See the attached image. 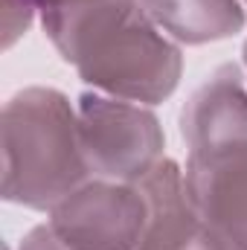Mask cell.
Wrapping results in <instances>:
<instances>
[{
    "instance_id": "cell-10",
    "label": "cell",
    "mask_w": 247,
    "mask_h": 250,
    "mask_svg": "<svg viewBox=\"0 0 247 250\" xmlns=\"http://www.w3.org/2000/svg\"><path fill=\"white\" fill-rule=\"evenodd\" d=\"M18 250H67V248L59 242V236L50 230V224L44 221V224H35V227L21 239Z\"/></svg>"
},
{
    "instance_id": "cell-1",
    "label": "cell",
    "mask_w": 247,
    "mask_h": 250,
    "mask_svg": "<svg viewBox=\"0 0 247 250\" xmlns=\"http://www.w3.org/2000/svg\"><path fill=\"white\" fill-rule=\"evenodd\" d=\"M44 35L90 90L140 102H166L184 76L181 44L140 0H93L41 15Z\"/></svg>"
},
{
    "instance_id": "cell-11",
    "label": "cell",
    "mask_w": 247,
    "mask_h": 250,
    "mask_svg": "<svg viewBox=\"0 0 247 250\" xmlns=\"http://www.w3.org/2000/svg\"><path fill=\"white\" fill-rule=\"evenodd\" d=\"M38 6V18L47 15V12H62V9H76V6H84V3H93V0H32Z\"/></svg>"
},
{
    "instance_id": "cell-2",
    "label": "cell",
    "mask_w": 247,
    "mask_h": 250,
    "mask_svg": "<svg viewBox=\"0 0 247 250\" xmlns=\"http://www.w3.org/2000/svg\"><path fill=\"white\" fill-rule=\"evenodd\" d=\"M3 201L50 212L90 169L79 140L76 102L56 87H23L3 105Z\"/></svg>"
},
{
    "instance_id": "cell-4",
    "label": "cell",
    "mask_w": 247,
    "mask_h": 250,
    "mask_svg": "<svg viewBox=\"0 0 247 250\" xmlns=\"http://www.w3.org/2000/svg\"><path fill=\"white\" fill-rule=\"evenodd\" d=\"M145 212L137 184L90 178L47 212V224L67 250H137Z\"/></svg>"
},
{
    "instance_id": "cell-5",
    "label": "cell",
    "mask_w": 247,
    "mask_h": 250,
    "mask_svg": "<svg viewBox=\"0 0 247 250\" xmlns=\"http://www.w3.org/2000/svg\"><path fill=\"white\" fill-rule=\"evenodd\" d=\"M181 137L189 154L209 157L247 146V73L242 64L215 67L192 90L181 111Z\"/></svg>"
},
{
    "instance_id": "cell-6",
    "label": "cell",
    "mask_w": 247,
    "mask_h": 250,
    "mask_svg": "<svg viewBox=\"0 0 247 250\" xmlns=\"http://www.w3.org/2000/svg\"><path fill=\"white\" fill-rule=\"evenodd\" d=\"M137 187L148 209L137 250H233L189 198L184 166L172 157H163Z\"/></svg>"
},
{
    "instance_id": "cell-12",
    "label": "cell",
    "mask_w": 247,
    "mask_h": 250,
    "mask_svg": "<svg viewBox=\"0 0 247 250\" xmlns=\"http://www.w3.org/2000/svg\"><path fill=\"white\" fill-rule=\"evenodd\" d=\"M242 67H245V73H247V38H245V44H242Z\"/></svg>"
},
{
    "instance_id": "cell-7",
    "label": "cell",
    "mask_w": 247,
    "mask_h": 250,
    "mask_svg": "<svg viewBox=\"0 0 247 250\" xmlns=\"http://www.w3.org/2000/svg\"><path fill=\"white\" fill-rule=\"evenodd\" d=\"M186 189L201 215L233 250H247V146L186 157Z\"/></svg>"
},
{
    "instance_id": "cell-8",
    "label": "cell",
    "mask_w": 247,
    "mask_h": 250,
    "mask_svg": "<svg viewBox=\"0 0 247 250\" xmlns=\"http://www.w3.org/2000/svg\"><path fill=\"white\" fill-rule=\"evenodd\" d=\"M140 3L172 41L186 47L233 38L247 23L242 0H140Z\"/></svg>"
},
{
    "instance_id": "cell-3",
    "label": "cell",
    "mask_w": 247,
    "mask_h": 250,
    "mask_svg": "<svg viewBox=\"0 0 247 250\" xmlns=\"http://www.w3.org/2000/svg\"><path fill=\"white\" fill-rule=\"evenodd\" d=\"M76 117L93 178L140 184L166 157V134L151 105L84 90L76 99Z\"/></svg>"
},
{
    "instance_id": "cell-9",
    "label": "cell",
    "mask_w": 247,
    "mask_h": 250,
    "mask_svg": "<svg viewBox=\"0 0 247 250\" xmlns=\"http://www.w3.org/2000/svg\"><path fill=\"white\" fill-rule=\"evenodd\" d=\"M3 47L9 50L21 35H26L38 15V6L32 0H3Z\"/></svg>"
},
{
    "instance_id": "cell-13",
    "label": "cell",
    "mask_w": 247,
    "mask_h": 250,
    "mask_svg": "<svg viewBox=\"0 0 247 250\" xmlns=\"http://www.w3.org/2000/svg\"><path fill=\"white\" fill-rule=\"evenodd\" d=\"M242 6H245V12H247V0H242Z\"/></svg>"
}]
</instances>
